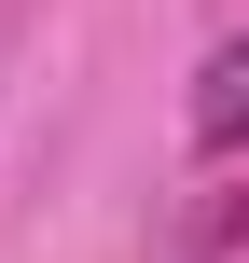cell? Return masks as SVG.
Segmentation results:
<instances>
[{
	"label": "cell",
	"mask_w": 249,
	"mask_h": 263,
	"mask_svg": "<svg viewBox=\"0 0 249 263\" xmlns=\"http://www.w3.org/2000/svg\"><path fill=\"white\" fill-rule=\"evenodd\" d=\"M194 153H249V42H222L194 69Z\"/></svg>",
	"instance_id": "obj_1"
}]
</instances>
